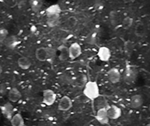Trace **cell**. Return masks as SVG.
<instances>
[{"label": "cell", "mask_w": 150, "mask_h": 126, "mask_svg": "<svg viewBox=\"0 0 150 126\" xmlns=\"http://www.w3.org/2000/svg\"><path fill=\"white\" fill-rule=\"evenodd\" d=\"M84 95L91 100L97 99L100 96L99 87L96 81H90L86 84L83 90Z\"/></svg>", "instance_id": "obj_1"}, {"label": "cell", "mask_w": 150, "mask_h": 126, "mask_svg": "<svg viewBox=\"0 0 150 126\" xmlns=\"http://www.w3.org/2000/svg\"><path fill=\"white\" fill-rule=\"evenodd\" d=\"M138 75V70L135 67L130 65H127L123 73V80L126 83L131 84L135 82Z\"/></svg>", "instance_id": "obj_2"}, {"label": "cell", "mask_w": 150, "mask_h": 126, "mask_svg": "<svg viewBox=\"0 0 150 126\" xmlns=\"http://www.w3.org/2000/svg\"><path fill=\"white\" fill-rule=\"evenodd\" d=\"M57 95L51 89H46L43 91V103L47 106H51L55 103Z\"/></svg>", "instance_id": "obj_3"}, {"label": "cell", "mask_w": 150, "mask_h": 126, "mask_svg": "<svg viewBox=\"0 0 150 126\" xmlns=\"http://www.w3.org/2000/svg\"><path fill=\"white\" fill-rule=\"evenodd\" d=\"M69 59L74 60L80 57L82 53L81 45L77 42L72 43L69 47Z\"/></svg>", "instance_id": "obj_4"}, {"label": "cell", "mask_w": 150, "mask_h": 126, "mask_svg": "<svg viewBox=\"0 0 150 126\" xmlns=\"http://www.w3.org/2000/svg\"><path fill=\"white\" fill-rule=\"evenodd\" d=\"M107 75L109 82L114 84L119 83L121 78L120 70L115 67L109 69L107 72Z\"/></svg>", "instance_id": "obj_5"}, {"label": "cell", "mask_w": 150, "mask_h": 126, "mask_svg": "<svg viewBox=\"0 0 150 126\" xmlns=\"http://www.w3.org/2000/svg\"><path fill=\"white\" fill-rule=\"evenodd\" d=\"M73 106V101L68 96H63L59 101L58 109L61 111H67L70 110Z\"/></svg>", "instance_id": "obj_6"}, {"label": "cell", "mask_w": 150, "mask_h": 126, "mask_svg": "<svg viewBox=\"0 0 150 126\" xmlns=\"http://www.w3.org/2000/svg\"><path fill=\"white\" fill-rule=\"evenodd\" d=\"M95 118L101 125H105L108 124L109 118L108 115L107 107L100 108L96 113Z\"/></svg>", "instance_id": "obj_7"}, {"label": "cell", "mask_w": 150, "mask_h": 126, "mask_svg": "<svg viewBox=\"0 0 150 126\" xmlns=\"http://www.w3.org/2000/svg\"><path fill=\"white\" fill-rule=\"evenodd\" d=\"M97 56L102 62H108L112 57L111 50L107 46H101L98 50Z\"/></svg>", "instance_id": "obj_8"}, {"label": "cell", "mask_w": 150, "mask_h": 126, "mask_svg": "<svg viewBox=\"0 0 150 126\" xmlns=\"http://www.w3.org/2000/svg\"><path fill=\"white\" fill-rule=\"evenodd\" d=\"M108 115L109 119L117 120L121 116L122 111L121 109L117 106H110L107 107Z\"/></svg>", "instance_id": "obj_9"}, {"label": "cell", "mask_w": 150, "mask_h": 126, "mask_svg": "<svg viewBox=\"0 0 150 126\" xmlns=\"http://www.w3.org/2000/svg\"><path fill=\"white\" fill-rule=\"evenodd\" d=\"M0 109L3 116L7 119L10 120L14 115V106L10 102H7L1 106Z\"/></svg>", "instance_id": "obj_10"}, {"label": "cell", "mask_w": 150, "mask_h": 126, "mask_svg": "<svg viewBox=\"0 0 150 126\" xmlns=\"http://www.w3.org/2000/svg\"><path fill=\"white\" fill-rule=\"evenodd\" d=\"M144 102V99L142 95L135 94L133 95L130 99V106L132 109H139L142 106Z\"/></svg>", "instance_id": "obj_11"}, {"label": "cell", "mask_w": 150, "mask_h": 126, "mask_svg": "<svg viewBox=\"0 0 150 126\" xmlns=\"http://www.w3.org/2000/svg\"><path fill=\"white\" fill-rule=\"evenodd\" d=\"M35 57L38 61L45 62L48 59V52L47 47H38L36 49L35 53Z\"/></svg>", "instance_id": "obj_12"}, {"label": "cell", "mask_w": 150, "mask_h": 126, "mask_svg": "<svg viewBox=\"0 0 150 126\" xmlns=\"http://www.w3.org/2000/svg\"><path fill=\"white\" fill-rule=\"evenodd\" d=\"M62 12L61 7L59 4H54L47 7L45 10L47 17L53 16L60 15Z\"/></svg>", "instance_id": "obj_13"}, {"label": "cell", "mask_w": 150, "mask_h": 126, "mask_svg": "<svg viewBox=\"0 0 150 126\" xmlns=\"http://www.w3.org/2000/svg\"><path fill=\"white\" fill-rule=\"evenodd\" d=\"M22 96V94L20 91L16 87L11 88L9 91L8 98L9 101L12 103L18 102Z\"/></svg>", "instance_id": "obj_14"}, {"label": "cell", "mask_w": 150, "mask_h": 126, "mask_svg": "<svg viewBox=\"0 0 150 126\" xmlns=\"http://www.w3.org/2000/svg\"><path fill=\"white\" fill-rule=\"evenodd\" d=\"M59 52V58L60 61H65L69 59V47L64 45H60L57 48Z\"/></svg>", "instance_id": "obj_15"}, {"label": "cell", "mask_w": 150, "mask_h": 126, "mask_svg": "<svg viewBox=\"0 0 150 126\" xmlns=\"http://www.w3.org/2000/svg\"><path fill=\"white\" fill-rule=\"evenodd\" d=\"M19 39L15 36L8 37L4 43L5 46L11 49H14L19 44Z\"/></svg>", "instance_id": "obj_16"}, {"label": "cell", "mask_w": 150, "mask_h": 126, "mask_svg": "<svg viewBox=\"0 0 150 126\" xmlns=\"http://www.w3.org/2000/svg\"><path fill=\"white\" fill-rule=\"evenodd\" d=\"M10 120L11 126H25V120L21 113L14 114Z\"/></svg>", "instance_id": "obj_17"}, {"label": "cell", "mask_w": 150, "mask_h": 126, "mask_svg": "<svg viewBox=\"0 0 150 126\" xmlns=\"http://www.w3.org/2000/svg\"><path fill=\"white\" fill-rule=\"evenodd\" d=\"M17 63L18 67L23 70L29 69L32 65L30 59L25 57L19 58L18 60Z\"/></svg>", "instance_id": "obj_18"}, {"label": "cell", "mask_w": 150, "mask_h": 126, "mask_svg": "<svg viewBox=\"0 0 150 126\" xmlns=\"http://www.w3.org/2000/svg\"><path fill=\"white\" fill-rule=\"evenodd\" d=\"M31 9L34 13H38L41 10L44 3L40 0H31L29 1Z\"/></svg>", "instance_id": "obj_19"}, {"label": "cell", "mask_w": 150, "mask_h": 126, "mask_svg": "<svg viewBox=\"0 0 150 126\" xmlns=\"http://www.w3.org/2000/svg\"><path fill=\"white\" fill-rule=\"evenodd\" d=\"M147 31L146 26L142 23H138L135 27L134 33L137 37H142L145 36Z\"/></svg>", "instance_id": "obj_20"}, {"label": "cell", "mask_w": 150, "mask_h": 126, "mask_svg": "<svg viewBox=\"0 0 150 126\" xmlns=\"http://www.w3.org/2000/svg\"><path fill=\"white\" fill-rule=\"evenodd\" d=\"M60 15L53 16L47 17V24L48 27L53 28L56 27L60 23Z\"/></svg>", "instance_id": "obj_21"}, {"label": "cell", "mask_w": 150, "mask_h": 126, "mask_svg": "<svg viewBox=\"0 0 150 126\" xmlns=\"http://www.w3.org/2000/svg\"><path fill=\"white\" fill-rule=\"evenodd\" d=\"M134 46L132 42L127 41L125 42L124 44V52L127 56H131L134 51Z\"/></svg>", "instance_id": "obj_22"}, {"label": "cell", "mask_w": 150, "mask_h": 126, "mask_svg": "<svg viewBox=\"0 0 150 126\" xmlns=\"http://www.w3.org/2000/svg\"><path fill=\"white\" fill-rule=\"evenodd\" d=\"M47 52H48V59L47 61L49 63H52L53 62L54 60L55 59V57L56 56L57 51L56 49L53 47H47Z\"/></svg>", "instance_id": "obj_23"}, {"label": "cell", "mask_w": 150, "mask_h": 126, "mask_svg": "<svg viewBox=\"0 0 150 126\" xmlns=\"http://www.w3.org/2000/svg\"><path fill=\"white\" fill-rule=\"evenodd\" d=\"M78 23V20L74 16L69 17L66 21V25L70 29H73L76 26Z\"/></svg>", "instance_id": "obj_24"}, {"label": "cell", "mask_w": 150, "mask_h": 126, "mask_svg": "<svg viewBox=\"0 0 150 126\" xmlns=\"http://www.w3.org/2000/svg\"><path fill=\"white\" fill-rule=\"evenodd\" d=\"M134 20L132 18L130 17H127L123 19L122 22V26L123 29L128 30L131 28L133 25Z\"/></svg>", "instance_id": "obj_25"}, {"label": "cell", "mask_w": 150, "mask_h": 126, "mask_svg": "<svg viewBox=\"0 0 150 126\" xmlns=\"http://www.w3.org/2000/svg\"><path fill=\"white\" fill-rule=\"evenodd\" d=\"M8 31L5 28L0 29V43L4 42L5 39L8 37Z\"/></svg>", "instance_id": "obj_26"}, {"label": "cell", "mask_w": 150, "mask_h": 126, "mask_svg": "<svg viewBox=\"0 0 150 126\" xmlns=\"http://www.w3.org/2000/svg\"><path fill=\"white\" fill-rule=\"evenodd\" d=\"M118 14L115 11H113L111 12L110 14V19L111 23L113 25H116L118 22Z\"/></svg>", "instance_id": "obj_27"}, {"label": "cell", "mask_w": 150, "mask_h": 126, "mask_svg": "<svg viewBox=\"0 0 150 126\" xmlns=\"http://www.w3.org/2000/svg\"><path fill=\"white\" fill-rule=\"evenodd\" d=\"M4 4L8 7L11 8H15L18 4V1L15 0H9L5 1H4Z\"/></svg>", "instance_id": "obj_28"}, {"label": "cell", "mask_w": 150, "mask_h": 126, "mask_svg": "<svg viewBox=\"0 0 150 126\" xmlns=\"http://www.w3.org/2000/svg\"><path fill=\"white\" fill-rule=\"evenodd\" d=\"M2 71H3L2 67V66H1V65H0V75H1V74L2 73Z\"/></svg>", "instance_id": "obj_29"}, {"label": "cell", "mask_w": 150, "mask_h": 126, "mask_svg": "<svg viewBox=\"0 0 150 126\" xmlns=\"http://www.w3.org/2000/svg\"><path fill=\"white\" fill-rule=\"evenodd\" d=\"M144 126H150V123H149V124H147V125H145Z\"/></svg>", "instance_id": "obj_30"}, {"label": "cell", "mask_w": 150, "mask_h": 126, "mask_svg": "<svg viewBox=\"0 0 150 126\" xmlns=\"http://www.w3.org/2000/svg\"><path fill=\"white\" fill-rule=\"evenodd\" d=\"M149 111L150 112V103L149 105Z\"/></svg>", "instance_id": "obj_31"}]
</instances>
